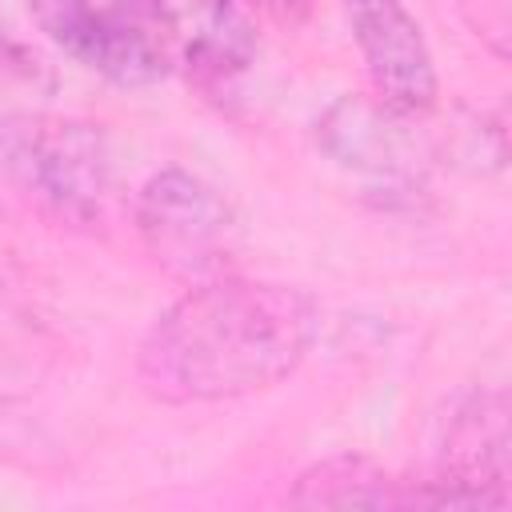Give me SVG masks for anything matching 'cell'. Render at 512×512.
Wrapping results in <instances>:
<instances>
[{"mask_svg":"<svg viewBox=\"0 0 512 512\" xmlns=\"http://www.w3.org/2000/svg\"><path fill=\"white\" fill-rule=\"evenodd\" d=\"M320 332L296 284L212 276L172 300L140 340L136 372L164 404H216L288 380Z\"/></svg>","mask_w":512,"mask_h":512,"instance_id":"cell-1","label":"cell"},{"mask_svg":"<svg viewBox=\"0 0 512 512\" xmlns=\"http://www.w3.org/2000/svg\"><path fill=\"white\" fill-rule=\"evenodd\" d=\"M0 180L40 216L88 228L104 220L112 192V148L100 124L20 112L0 120Z\"/></svg>","mask_w":512,"mask_h":512,"instance_id":"cell-2","label":"cell"},{"mask_svg":"<svg viewBox=\"0 0 512 512\" xmlns=\"http://www.w3.org/2000/svg\"><path fill=\"white\" fill-rule=\"evenodd\" d=\"M404 120L376 96H336L316 116V148L372 204L416 208L428 196V160Z\"/></svg>","mask_w":512,"mask_h":512,"instance_id":"cell-3","label":"cell"},{"mask_svg":"<svg viewBox=\"0 0 512 512\" xmlns=\"http://www.w3.org/2000/svg\"><path fill=\"white\" fill-rule=\"evenodd\" d=\"M148 256L176 280L204 284L228 272L236 220L212 184L184 168L152 172L132 204Z\"/></svg>","mask_w":512,"mask_h":512,"instance_id":"cell-4","label":"cell"},{"mask_svg":"<svg viewBox=\"0 0 512 512\" xmlns=\"http://www.w3.org/2000/svg\"><path fill=\"white\" fill-rule=\"evenodd\" d=\"M40 32L88 72L144 88L164 80L168 48L148 0H28Z\"/></svg>","mask_w":512,"mask_h":512,"instance_id":"cell-5","label":"cell"},{"mask_svg":"<svg viewBox=\"0 0 512 512\" xmlns=\"http://www.w3.org/2000/svg\"><path fill=\"white\" fill-rule=\"evenodd\" d=\"M508 504V400L500 388H472L448 416L436 468L424 476V508Z\"/></svg>","mask_w":512,"mask_h":512,"instance_id":"cell-6","label":"cell"},{"mask_svg":"<svg viewBox=\"0 0 512 512\" xmlns=\"http://www.w3.org/2000/svg\"><path fill=\"white\" fill-rule=\"evenodd\" d=\"M368 84L380 104L400 116H424L436 96V64L428 40L404 0H340Z\"/></svg>","mask_w":512,"mask_h":512,"instance_id":"cell-7","label":"cell"},{"mask_svg":"<svg viewBox=\"0 0 512 512\" xmlns=\"http://www.w3.org/2000/svg\"><path fill=\"white\" fill-rule=\"evenodd\" d=\"M256 48V28L236 0H196L184 44V68L204 96H232L240 76L256 64Z\"/></svg>","mask_w":512,"mask_h":512,"instance_id":"cell-8","label":"cell"},{"mask_svg":"<svg viewBox=\"0 0 512 512\" xmlns=\"http://www.w3.org/2000/svg\"><path fill=\"white\" fill-rule=\"evenodd\" d=\"M292 504L300 508H424V484L400 480L368 456H328L296 476Z\"/></svg>","mask_w":512,"mask_h":512,"instance_id":"cell-9","label":"cell"},{"mask_svg":"<svg viewBox=\"0 0 512 512\" xmlns=\"http://www.w3.org/2000/svg\"><path fill=\"white\" fill-rule=\"evenodd\" d=\"M260 8H268L272 16H284V20H296V16H304L308 12V4L312 0H256Z\"/></svg>","mask_w":512,"mask_h":512,"instance_id":"cell-10","label":"cell"},{"mask_svg":"<svg viewBox=\"0 0 512 512\" xmlns=\"http://www.w3.org/2000/svg\"><path fill=\"white\" fill-rule=\"evenodd\" d=\"M0 64H24V56H20V48L4 36V28H0Z\"/></svg>","mask_w":512,"mask_h":512,"instance_id":"cell-11","label":"cell"}]
</instances>
